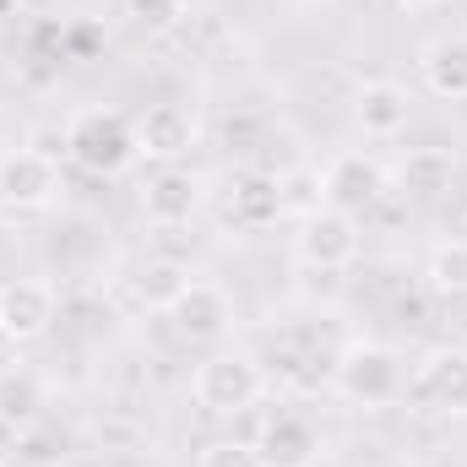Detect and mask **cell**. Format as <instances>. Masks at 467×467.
Instances as JSON below:
<instances>
[{"label":"cell","mask_w":467,"mask_h":467,"mask_svg":"<svg viewBox=\"0 0 467 467\" xmlns=\"http://www.w3.org/2000/svg\"><path fill=\"white\" fill-rule=\"evenodd\" d=\"M277 185H283V218H288V213H294V218H310V213L327 207L321 169H288V174H277Z\"/></svg>","instance_id":"cell-19"},{"label":"cell","mask_w":467,"mask_h":467,"mask_svg":"<svg viewBox=\"0 0 467 467\" xmlns=\"http://www.w3.org/2000/svg\"><path fill=\"white\" fill-rule=\"evenodd\" d=\"M16 348H22V343H11V337L0 332V386H5V380H11V369H16Z\"/></svg>","instance_id":"cell-23"},{"label":"cell","mask_w":467,"mask_h":467,"mask_svg":"<svg viewBox=\"0 0 467 467\" xmlns=\"http://www.w3.org/2000/svg\"><path fill=\"white\" fill-rule=\"evenodd\" d=\"M55 191H60L55 152H44V147H11V152H0V202L5 207L33 213V207H49Z\"/></svg>","instance_id":"cell-4"},{"label":"cell","mask_w":467,"mask_h":467,"mask_svg":"<svg viewBox=\"0 0 467 467\" xmlns=\"http://www.w3.org/2000/svg\"><path fill=\"white\" fill-rule=\"evenodd\" d=\"M353 119L364 125V136H397L408 125V93L397 82H364L353 99Z\"/></svg>","instance_id":"cell-15"},{"label":"cell","mask_w":467,"mask_h":467,"mask_svg":"<svg viewBox=\"0 0 467 467\" xmlns=\"http://www.w3.org/2000/svg\"><path fill=\"white\" fill-rule=\"evenodd\" d=\"M451 169H457V158H451L446 147H413V152L402 158V185L430 196V191H446Z\"/></svg>","instance_id":"cell-18"},{"label":"cell","mask_w":467,"mask_h":467,"mask_svg":"<svg viewBox=\"0 0 467 467\" xmlns=\"http://www.w3.org/2000/svg\"><path fill=\"white\" fill-rule=\"evenodd\" d=\"M397 5H408V11H430V5H441V0H397Z\"/></svg>","instance_id":"cell-24"},{"label":"cell","mask_w":467,"mask_h":467,"mask_svg":"<svg viewBox=\"0 0 467 467\" xmlns=\"http://www.w3.org/2000/svg\"><path fill=\"white\" fill-rule=\"evenodd\" d=\"M136 16H141L147 27H169V22L180 16V0H136Z\"/></svg>","instance_id":"cell-21"},{"label":"cell","mask_w":467,"mask_h":467,"mask_svg":"<svg viewBox=\"0 0 467 467\" xmlns=\"http://www.w3.org/2000/svg\"><path fill=\"white\" fill-rule=\"evenodd\" d=\"M16 446H22V424H16V413H11V408H0V462H5Z\"/></svg>","instance_id":"cell-22"},{"label":"cell","mask_w":467,"mask_h":467,"mask_svg":"<svg viewBox=\"0 0 467 467\" xmlns=\"http://www.w3.org/2000/svg\"><path fill=\"white\" fill-rule=\"evenodd\" d=\"M424 277H430L435 294L462 299L467 294V239H446V244H435L430 261H424Z\"/></svg>","instance_id":"cell-17"},{"label":"cell","mask_w":467,"mask_h":467,"mask_svg":"<svg viewBox=\"0 0 467 467\" xmlns=\"http://www.w3.org/2000/svg\"><path fill=\"white\" fill-rule=\"evenodd\" d=\"M55 327V288L38 277H16L0 288V332L11 343H38Z\"/></svg>","instance_id":"cell-11"},{"label":"cell","mask_w":467,"mask_h":467,"mask_svg":"<svg viewBox=\"0 0 467 467\" xmlns=\"http://www.w3.org/2000/svg\"><path fill=\"white\" fill-rule=\"evenodd\" d=\"M196 207H202V180L191 169H180V163L158 169L147 180V191H141V213H147L152 229H180V223H191Z\"/></svg>","instance_id":"cell-12"},{"label":"cell","mask_w":467,"mask_h":467,"mask_svg":"<svg viewBox=\"0 0 467 467\" xmlns=\"http://www.w3.org/2000/svg\"><path fill=\"white\" fill-rule=\"evenodd\" d=\"M196 467H261V457H255L250 441H213V446L196 457Z\"/></svg>","instance_id":"cell-20"},{"label":"cell","mask_w":467,"mask_h":467,"mask_svg":"<svg viewBox=\"0 0 467 467\" xmlns=\"http://www.w3.org/2000/svg\"><path fill=\"white\" fill-rule=\"evenodd\" d=\"M163 316L174 321V332H180L185 343H218V337L229 332V321H234V305H229V294H223L218 283L191 277L185 294H180Z\"/></svg>","instance_id":"cell-9"},{"label":"cell","mask_w":467,"mask_h":467,"mask_svg":"<svg viewBox=\"0 0 467 467\" xmlns=\"http://www.w3.org/2000/svg\"><path fill=\"white\" fill-rule=\"evenodd\" d=\"M229 218L239 229H272L283 218V185H277V174H244L234 185Z\"/></svg>","instance_id":"cell-14"},{"label":"cell","mask_w":467,"mask_h":467,"mask_svg":"<svg viewBox=\"0 0 467 467\" xmlns=\"http://www.w3.org/2000/svg\"><path fill=\"white\" fill-rule=\"evenodd\" d=\"M185 283H191V272H185L180 261H169V255H152V261H141V272H136V294H141L147 310H169V305L185 294Z\"/></svg>","instance_id":"cell-16"},{"label":"cell","mask_w":467,"mask_h":467,"mask_svg":"<svg viewBox=\"0 0 467 467\" xmlns=\"http://www.w3.org/2000/svg\"><path fill=\"white\" fill-rule=\"evenodd\" d=\"M261 391H266V375H261V364L250 358V353H207L202 364H196V375H191V397H196V408H207V413H218V419H234V413H250L255 402H261Z\"/></svg>","instance_id":"cell-1"},{"label":"cell","mask_w":467,"mask_h":467,"mask_svg":"<svg viewBox=\"0 0 467 467\" xmlns=\"http://www.w3.org/2000/svg\"><path fill=\"white\" fill-rule=\"evenodd\" d=\"M321 185H327V207H337V213H364V207H375L380 202V191H386V169L369 158V152H337L327 169H321Z\"/></svg>","instance_id":"cell-10"},{"label":"cell","mask_w":467,"mask_h":467,"mask_svg":"<svg viewBox=\"0 0 467 467\" xmlns=\"http://www.w3.org/2000/svg\"><path fill=\"white\" fill-rule=\"evenodd\" d=\"M294 250L316 272H343L353 255H358V218L353 213H337V207H321V213L299 218Z\"/></svg>","instance_id":"cell-5"},{"label":"cell","mask_w":467,"mask_h":467,"mask_svg":"<svg viewBox=\"0 0 467 467\" xmlns=\"http://www.w3.org/2000/svg\"><path fill=\"white\" fill-rule=\"evenodd\" d=\"M250 446H255L261 467H316L321 462V430L305 413H288V408L266 413Z\"/></svg>","instance_id":"cell-8"},{"label":"cell","mask_w":467,"mask_h":467,"mask_svg":"<svg viewBox=\"0 0 467 467\" xmlns=\"http://www.w3.org/2000/svg\"><path fill=\"white\" fill-rule=\"evenodd\" d=\"M196 136H202L196 109H191V104H174V99L147 104L141 119H136V152H141V158H152V163H163V169H169V163H180V158H191Z\"/></svg>","instance_id":"cell-7"},{"label":"cell","mask_w":467,"mask_h":467,"mask_svg":"<svg viewBox=\"0 0 467 467\" xmlns=\"http://www.w3.org/2000/svg\"><path fill=\"white\" fill-rule=\"evenodd\" d=\"M419 71H424V88L435 93V99H446V104H462L467 99V38H435L430 49H424V60H419Z\"/></svg>","instance_id":"cell-13"},{"label":"cell","mask_w":467,"mask_h":467,"mask_svg":"<svg viewBox=\"0 0 467 467\" xmlns=\"http://www.w3.org/2000/svg\"><path fill=\"white\" fill-rule=\"evenodd\" d=\"M408 397H413V408H424V413L462 419L467 413V353L462 348L430 353V358L408 375Z\"/></svg>","instance_id":"cell-6"},{"label":"cell","mask_w":467,"mask_h":467,"mask_svg":"<svg viewBox=\"0 0 467 467\" xmlns=\"http://www.w3.org/2000/svg\"><path fill=\"white\" fill-rule=\"evenodd\" d=\"M66 158L82 163L88 174H119L141 158L136 152V125L119 109H82L66 125Z\"/></svg>","instance_id":"cell-2"},{"label":"cell","mask_w":467,"mask_h":467,"mask_svg":"<svg viewBox=\"0 0 467 467\" xmlns=\"http://www.w3.org/2000/svg\"><path fill=\"white\" fill-rule=\"evenodd\" d=\"M332 380H337V391L348 402H364V408H386V402H397L408 391L402 358L386 348V343H369V337L364 343H348V348L337 353Z\"/></svg>","instance_id":"cell-3"}]
</instances>
